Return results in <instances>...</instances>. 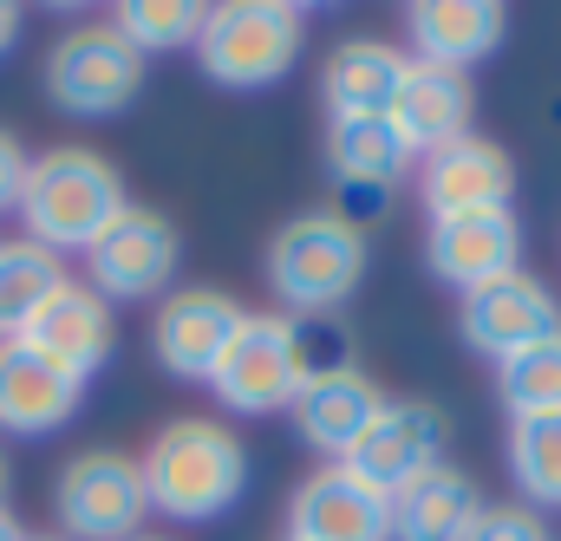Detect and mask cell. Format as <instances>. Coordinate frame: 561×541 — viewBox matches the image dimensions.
<instances>
[{"instance_id":"obj_1","label":"cell","mask_w":561,"mask_h":541,"mask_svg":"<svg viewBox=\"0 0 561 541\" xmlns=\"http://www.w3.org/2000/svg\"><path fill=\"white\" fill-rule=\"evenodd\" d=\"M131 209L125 176L105 150L92 143H53L26 163V189H20V229L26 242L53 249V255H85L118 216Z\"/></svg>"},{"instance_id":"obj_2","label":"cell","mask_w":561,"mask_h":541,"mask_svg":"<svg viewBox=\"0 0 561 541\" xmlns=\"http://www.w3.org/2000/svg\"><path fill=\"white\" fill-rule=\"evenodd\" d=\"M150 509L170 522H216L249 490V444L222 417H170L138 457Z\"/></svg>"},{"instance_id":"obj_3","label":"cell","mask_w":561,"mask_h":541,"mask_svg":"<svg viewBox=\"0 0 561 541\" xmlns=\"http://www.w3.org/2000/svg\"><path fill=\"white\" fill-rule=\"evenodd\" d=\"M366 280V229H353L333 209L287 216L268 235V287L287 307V320H320L346 307Z\"/></svg>"},{"instance_id":"obj_4","label":"cell","mask_w":561,"mask_h":541,"mask_svg":"<svg viewBox=\"0 0 561 541\" xmlns=\"http://www.w3.org/2000/svg\"><path fill=\"white\" fill-rule=\"evenodd\" d=\"M307 46V13L287 0H222L203 13L196 33V66L222 92H262L294 72Z\"/></svg>"},{"instance_id":"obj_5","label":"cell","mask_w":561,"mask_h":541,"mask_svg":"<svg viewBox=\"0 0 561 541\" xmlns=\"http://www.w3.org/2000/svg\"><path fill=\"white\" fill-rule=\"evenodd\" d=\"M144 66H150V59H144L112 20H85V26H66V33L46 46L39 85H46L53 112L99 125V118H118L125 105H138Z\"/></svg>"},{"instance_id":"obj_6","label":"cell","mask_w":561,"mask_h":541,"mask_svg":"<svg viewBox=\"0 0 561 541\" xmlns=\"http://www.w3.org/2000/svg\"><path fill=\"white\" fill-rule=\"evenodd\" d=\"M307 385V333L287 313H249L209 379L216 405L229 417H275Z\"/></svg>"},{"instance_id":"obj_7","label":"cell","mask_w":561,"mask_h":541,"mask_svg":"<svg viewBox=\"0 0 561 541\" xmlns=\"http://www.w3.org/2000/svg\"><path fill=\"white\" fill-rule=\"evenodd\" d=\"M53 516L66 541H138L150 522V490L131 450H79L53 476Z\"/></svg>"},{"instance_id":"obj_8","label":"cell","mask_w":561,"mask_h":541,"mask_svg":"<svg viewBox=\"0 0 561 541\" xmlns=\"http://www.w3.org/2000/svg\"><path fill=\"white\" fill-rule=\"evenodd\" d=\"M183 268V235L163 209L131 203L92 249H85V287L99 300H163Z\"/></svg>"},{"instance_id":"obj_9","label":"cell","mask_w":561,"mask_h":541,"mask_svg":"<svg viewBox=\"0 0 561 541\" xmlns=\"http://www.w3.org/2000/svg\"><path fill=\"white\" fill-rule=\"evenodd\" d=\"M242 320L249 307L229 287H170L150 313V359L183 385H209Z\"/></svg>"},{"instance_id":"obj_10","label":"cell","mask_w":561,"mask_h":541,"mask_svg":"<svg viewBox=\"0 0 561 541\" xmlns=\"http://www.w3.org/2000/svg\"><path fill=\"white\" fill-rule=\"evenodd\" d=\"M327 170H333V196H340L333 216L366 229L392 203V189L405 183L412 150L392 131V118H333L327 125Z\"/></svg>"},{"instance_id":"obj_11","label":"cell","mask_w":561,"mask_h":541,"mask_svg":"<svg viewBox=\"0 0 561 541\" xmlns=\"http://www.w3.org/2000/svg\"><path fill=\"white\" fill-rule=\"evenodd\" d=\"M523 222L516 209H463V216H431L424 229V268L457 293H477L503 274H523Z\"/></svg>"},{"instance_id":"obj_12","label":"cell","mask_w":561,"mask_h":541,"mask_svg":"<svg viewBox=\"0 0 561 541\" xmlns=\"http://www.w3.org/2000/svg\"><path fill=\"white\" fill-rule=\"evenodd\" d=\"M457 333H463V346H470L477 359L503 366V359H516V353L556 339L561 333V300L536 280V274H503V280L463 293Z\"/></svg>"},{"instance_id":"obj_13","label":"cell","mask_w":561,"mask_h":541,"mask_svg":"<svg viewBox=\"0 0 561 541\" xmlns=\"http://www.w3.org/2000/svg\"><path fill=\"white\" fill-rule=\"evenodd\" d=\"M450 450V417L431 399H386V411L373 417V430L353 444L346 470H359L366 483H379L386 496L412 490L419 476H431Z\"/></svg>"},{"instance_id":"obj_14","label":"cell","mask_w":561,"mask_h":541,"mask_svg":"<svg viewBox=\"0 0 561 541\" xmlns=\"http://www.w3.org/2000/svg\"><path fill=\"white\" fill-rule=\"evenodd\" d=\"M287 541H392V496L346 463H320L287 496Z\"/></svg>"},{"instance_id":"obj_15","label":"cell","mask_w":561,"mask_h":541,"mask_svg":"<svg viewBox=\"0 0 561 541\" xmlns=\"http://www.w3.org/2000/svg\"><path fill=\"white\" fill-rule=\"evenodd\" d=\"M379 411H386V392H379L359 366H313L307 385H300V399L287 405V417H294V437H300L313 457L346 463L353 444L373 430Z\"/></svg>"},{"instance_id":"obj_16","label":"cell","mask_w":561,"mask_h":541,"mask_svg":"<svg viewBox=\"0 0 561 541\" xmlns=\"http://www.w3.org/2000/svg\"><path fill=\"white\" fill-rule=\"evenodd\" d=\"M85 405V379L33 353L26 339H0V437H53Z\"/></svg>"},{"instance_id":"obj_17","label":"cell","mask_w":561,"mask_h":541,"mask_svg":"<svg viewBox=\"0 0 561 541\" xmlns=\"http://www.w3.org/2000/svg\"><path fill=\"white\" fill-rule=\"evenodd\" d=\"M516 163L496 137L463 131L457 143L419 157V196L431 216H463V209H510Z\"/></svg>"},{"instance_id":"obj_18","label":"cell","mask_w":561,"mask_h":541,"mask_svg":"<svg viewBox=\"0 0 561 541\" xmlns=\"http://www.w3.org/2000/svg\"><path fill=\"white\" fill-rule=\"evenodd\" d=\"M510 33V7L503 0H419L405 13V39L419 66L444 72H470L477 59H490Z\"/></svg>"},{"instance_id":"obj_19","label":"cell","mask_w":561,"mask_h":541,"mask_svg":"<svg viewBox=\"0 0 561 541\" xmlns=\"http://www.w3.org/2000/svg\"><path fill=\"white\" fill-rule=\"evenodd\" d=\"M412 72V53L379 39V33H359V39H340L320 66V99H327V118H386L399 85Z\"/></svg>"},{"instance_id":"obj_20","label":"cell","mask_w":561,"mask_h":541,"mask_svg":"<svg viewBox=\"0 0 561 541\" xmlns=\"http://www.w3.org/2000/svg\"><path fill=\"white\" fill-rule=\"evenodd\" d=\"M20 339L33 353H46L53 366H66L72 379H92L112 359V346H118V320H112V300H99L85 280H66Z\"/></svg>"},{"instance_id":"obj_21","label":"cell","mask_w":561,"mask_h":541,"mask_svg":"<svg viewBox=\"0 0 561 541\" xmlns=\"http://www.w3.org/2000/svg\"><path fill=\"white\" fill-rule=\"evenodd\" d=\"M470 112H477V92H470V79L463 72H444V66H419L412 59V72H405V85H399V99H392V131L405 137V150L412 157H431V150H444V143H457V137L470 131Z\"/></svg>"},{"instance_id":"obj_22","label":"cell","mask_w":561,"mask_h":541,"mask_svg":"<svg viewBox=\"0 0 561 541\" xmlns=\"http://www.w3.org/2000/svg\"><path fill=\"white\" fill-rule=\"evenodd\" d=\"M477 516H483V490L457 463H437L431 476L392 496V541H463Z\"/></svg>"},{"instance_id":"obj_23","label":"cell","mask_w":561,"mask_h":541,"mask_svg":"<svg viewBox=\"0 0 561 541\" xmlns=\"http://www.w3.org/2000/svg\"><path fill=\"white\" fill-rule=\"evenodd\" d=\"M66 280H72V274H66V255L39 249V242H26V235L0 242V339H20V333L39 320V307H46Z\"/></svg>"},{"instance_id":"obj_24","label":"cell","mask_w":561,"mask_h":541,"mask_svg":"<svg viewBox=\"0 0 561 541\" xmlns=\"http://www.w3.org/2000/svg\"><path fill=\"white\" fill-rule=\"evenodd\" d=\"M503 463L529 509H561V417H510Z\"/></svg>"},{"instance_id":"obj_25","label":"cell","mask_w":561,"mask_h":541,"mask_svg":"<svg viewBox=\"0 0 561 541\" xmlns=\"http://www.w3.org/2000/svg\"><path fill=\"white\" fill-rule=\"evenodd\" d=\"M496 399L510 417H561V333L496 366Z\"/></svg>"},{"instance_id":"obj_26","label":"cell","mask_w":561,"mask_h":541,"mask_svg":"<svg viewBox=\"0 0 561 541\" xmlns=\"http://www.w3.org/2000/svg\"><path fill=\"white\" fill-rule=\"evenodd\" d=\"M203 13H209V7H196V0H125V7L112 13V26L150 59V53H183V46H196Z\"/></svg>"},{"instance_id":"obj_27","label":"cell","mask_w":561,"mask_h":541,"mask_svg":"<svg viewBox=\"0 0 561 541\" xmlns=\"http://www.w3.org/2000/svg\"><path fill=\"white\" fill-rule=\"evenodd\" d=\"M463 541H556V536H549L542 509H529V503H483V516L470 522Z\"/></svg>"},{"instance_id":"obj_28","label":"cell","mask_w":561,"mask_h":541,"mask_svg":"<svg viewBox=\"0 0 561 541\" xmlns=\"http://www.w3.org/2000/svg\"><path fill=\"white\" fill-rule=\"evenodd\" d=\"M26 150H20V137L0 131V216H13L20 209V189H26Z\"/></svg>"},{"instance_id":"obj_29","label":"cell","mask_w":561,"mask_h":541,"mask_svg":"<svg viewBox=\"0 0 561 541\" xmlns=\"http://www.w3.org/2000/svg\"><path fill=\"white\" fill-rule=\"evenodd\" d=\"M20 26H26V13H20L13 0H0V59L13 53V39H20Z\"/></svg>"},{"instance_id":"obj_30","label":"cell","mask_w":561,"mask_h":541,"mask_svg":"<svg viewBox=\"0 0 561 541\" xmlns=\"http://www.w3.org/2000/svg\"><path fill=\"white\" fill-rule=\"evenodd\" d=\"M0 541H26V529H20V516L0 503Z\"/></svg>"},{"instance_id":"obj_31","label":"cell","mask_w":561,"mask_h":541,"mask_svg":"<svg viewBox=\"0 0 561 541\" xmlns=\"http://www.w3.org/2000/svg\"><path fill=\"white\" fill-rule=\"evenodd\" d=\"M0 496H7V450H0Z\"/></svg>"},{"instance_id":"obj_32","label":"cell","mask_w":561,"mask_h":541,"mask_svg":"<svg viewBox=\"0 0 561 541\" xmlns=\"http://www.w3.org/2000/svg\"><path fill=\"white\" fill-rule=\"evenodd\" d=\"M26 541H66V536H26Z\"/></svg>"},{"instance_id":"obj_33","label":"cell","mask_w":561,"mask_h":541,"mask_svg":"<svg viewBox=\"0 0 561 541\" xmlns=\"http://www.w3.org/2000/svg\"><path fill=\"white\" fill-rule=\"evenodd\" d=\"M138 541H170V536H138Z\"/></svg>"}]
</instances>
